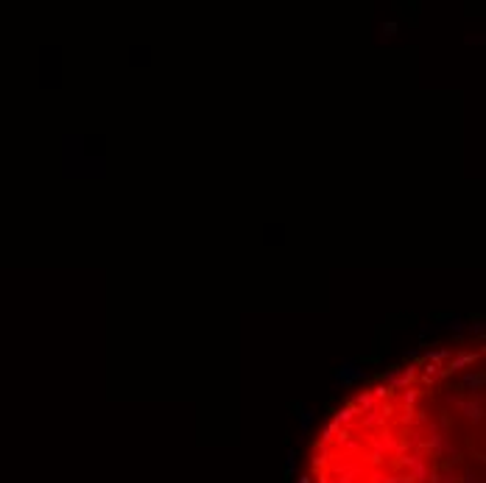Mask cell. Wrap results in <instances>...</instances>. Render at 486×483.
Segmentation results:
<instances>
[{
  "mask_svg": "<svg viewBox=\"0 0 486 483\" xmlns=\"http://www.w3.org/2000/svg\"><path fill=\"white\" fill-rule=\"evenodd\" d=\"M307 483H484V341L417 355L341 405Z\"/></svg>",
  "mask_w": 486,
  "mask_h": 483,
  "instance_id": "cell-1",
  "label": "cell"
}]
</instances>
